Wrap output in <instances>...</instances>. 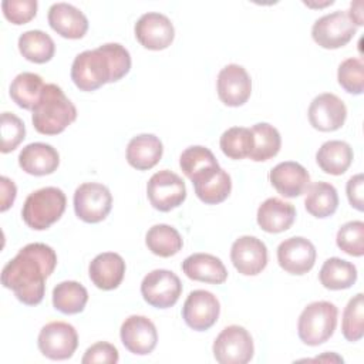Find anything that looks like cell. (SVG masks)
<instances>
[{
  "label": "cell",
  "instance_id": "7a4b0ae2",
  "mask_svg": "<svg viewBox=\"0 0 364 364\" xmlns=\"http://www.w3.org/2000/svg\"><path fill=\"white\" fill-rule=\"evenodd\" d=\"M129 70V51L119 43H107L75 55L71 80L81 91H94L107 82L121 80Z\"/></svg>",
  "mask_w": 364,
  "mask_h": 364
},
{
  "label": "cell",
  "instance_id": "d6a6232c",
  "mask_svg": "<svg viewBox=\"0 0 364 364\" xmlns=\"http://www.w3.org/2000/svg\"><path fill=\"white\" fill-rule=\"evenodd\" d=\"M250 131L253 135V149L249 158L252 161L263 162L279 154L282 146V136L273 125L267 122H259L255 124Z\"/></svg>",
  "mask_w": 364,
  "mask_h": 364
},
{
  "label": "cell",
  "instance_id": "5b68a950",
  "mask_svg": "<svg viewBox=\"0 0 364 364\" xmlns=\"http://www.w3.org/2000/svg\"><path fill=\"white\" fill-rule=\"evenodd\" d=\"M337 314V307L330 301L321 300L307 304L297 321L300 340L311 347L326 343L336 330Z\"/></svg>",
  "mask_w": 364,
  "mask_h": 364
},
{
  "label": "cell",
  "instance_id": "2e32d148",
  "mask_svg": "<svg viewBox=\"0 0 364 364\" xmlns=\"http://www.w3.org/2000/svg\"><path fill=\"white\" fill-rule=\"evenodd\" d=\"M277 262L290 274H304L314 266L316 247L309 239L301 236L284 239L277 247Z\"/></svg>",
  "mask_w": 364,
  "mask_h": 364
},
{
  "label": "cell",
  "instance_id": "6da1fadb",
  "mask_svg": "<svg viewBox=\"0 0 364 364\" xmlns=\"http://www.w3.org/2000/svg\"><path fill=\"white\" fill-rule=\"evenodd\" d=\"M57 266L54 249L46 243H28L6 263L1 270V284L10 289L18 301L27 306L38 304L46 291V279Z\"/></svg>",
  "mask_w": 364,
  "mask_h": 364
},
{
  "label": "cell",
  "instance_id": "d4e9b609",
  "mask_svg": "<svg viewBox=\"0 0 364 364\" xmlns=\"http://www.w3.org/2000/svg\"><path fill=\"white\" fill-rule=\"evenodd\" d=\"M183 273L196 282L222 284L228 279V270L222 260L209 253H193L182 262Z\"/></svg>",
  "mask_w": 364,
  "mask_h": 364
},
{
  "label": "cell",
  "instance_id": "9c48e42d",
  "mask_svg": "<svg viewBox=\"0 0 364 364\" xmlns=\"http://www.w3.org/2000/svg\"><path fill=\"white\" fill-rule=\"evenodd\" d=\"M357 26L346 11L337 10L317 18L311 27L313 40L323 48L334 50L346 46L355 34Z\"/></svg>",
  "mask_w": 364,
  "mask_h": 364
},
{
  "label": "cell",
  "instance_id": "1f68e13d",
  "mask_svg": "<svg viewBox=\"0 0 364 364\" xmlns=\"http://www.w3.org/2000/svg\"><path fill=\"white\" fill-rule=\"evenodd\" d=\"M88 301L87 289L74 280L58 283L53 289V306L64 314L81 313Z\"/></svg>",
  "mask_w": 364,
  "mask_h": 364
},
{
  "label": "cell",
  "instance_id": "3957f363",
  "mask_svg": "<svg viewBox=\"0 0 364 364\" xmlns=\"http://www.w3.org/2000/svg\"><path fill=\"white\" fill-rule=\"evenodd\" d=\"M77 118V108L57 84H46L41 97L33 108L31 121L37 132L57 135Z\"/></svg>",
  "mask_w": 364,
  "mask_h": 364
},
{
  "label": "cell",
  "instance_id": "74e56055",
  "mask_svg": "<svg viewBox=\"0 0 364 364\" xmlns=\"http://www.w3.org/2000/svg\"><path fill=\"white\" fill-rule=\"evenodd\" d=\"M336 242L344 253L361 257L364 255V223L361 220L344 223L337 232Z\"/></svg>",
  "mask_w": 364,
  "mask_h": 364
},
{
  "label": "cell",
  "instance_id": "4316f807",
  "mask_svg": "<svg viewBox=\"0 0 364 364\" xmlns=\"http://www.w3.org/2000/svg\"><path fill=\"white\" fill-rule=\"evenodd\" d=\"M353 156V148L347 142L333 139L324 142L318 148L316 154V161L323 172L337 176L343 175L350 168Z\"/></svg>",
  "mask_w": 364,
  "mask_h": 364
},
{
  "label": "cell",
  "instance_id": "7c38bea8",
  "mask_svg": "<svg viewBox=\"0 0 364 364\" xmlns=\"http://www.w3.org/2000/svg\"><path fill=\"white\" fill-rule=\"evenodd\" d=\"M219 313L220 304L216 296L200 289L191 291L182 307V317L185 323L196 331L210 328L218 321Z\"/></svg>",
  "mask_w": 364,
  "mask_h": 364
},
{
  "label": "cell",
  "instance_id": "cb8c5ba5",
  "mask_svg": "<svg viewBox=\"0 0 364 364\" xmlns=\"http://www.w3.org/2000/svg\"><path fill=\"white\" fill-rule=\"evenodd\" d=\"M257 225L267 233H280L287 230L294 219L296 209L291 203L279 198L266 199L257 209Z\"/></svg>",
  "mask_w": 364,
  "mask_h": 364
},
{
  "label": "cell",
  "instance_id": "e575fe53",
  "mask_svg": "<svg viewBox=\"0 0 364 364\" xmlns=\"http://www.w3.org/2000/svg\"><path fill=\"white\" fill-rule=\"evenodd\" d=\"M219 145L222 152L230 159L249 158L253 149L252 131L245 127H232L222 134Z\"/></svg>",
  "mask_w": 364,
  "mask_h": 364
},
{
  "label": "cell",
  "instance_id": "484cf974",
  "mask_svg": "<svg viewBox=\"0 0 364 364\" xmlns=\"http://www.w3.org/2000/svg\"><path fill=\"white\" fill-rule=\"evenodd\" d=\"M162 152L164 146L158 136L154 134H139L131 138L127 145V161L132 168L146 171L159 162Z\"/></svg>",
  "mask_w": 364,
  "mask_h": 364
},
{
  "label": "cell",
  "instance_id": "44dd1931",
  "mask_svg": "<svg viewBox=\"0 0 364 364\" xmlns=\"http://www.w3.org/2000/svg\"><path fill=\"white\" fill-rule=\"evenodd\" d=\"M47 18L50 27L64 38H81L88 30V18L85 14L70 3L60 1L51 4Z\"/></svg>",
  "mask_w": 364,
  "mask_h": 364
},
{
  "label": "cell",
  "instance_id": "60d3db41",
  "mask_svg": "<svg viewBox=\"0 0 364 364\" xmlns=\"http://www.w3.org/2000/svg\"><path fill=\"white\" fill-rule=\"evenodd\" d=\"M1 10L4 17L10 23L20 26L34 18L37 13V1L36 0H3Z\"/></svg>",
  "mask_w": 364,
  "mask_h": 364
},
{
  "label": "cell",
  "instance_id": "d6986e66",
  "mask_svg": "<svg viewBox=\"0 0 364 364\" xmlns=\"http://www.w3.org/2000/svg\"><path fill=\"white\" fill-rule=\"evenodd\" d=\"M196 196L208 205L223 202L232 189V179L229 173L219 165L206 168L191 178Z\"/></svg>",
  "mask_w": 364,
  "mask_h": 364
},
{
  "label": "cell",
  "instance_id": "83f0119b",
  "mask_svg": "<svg viewBox=\"0 0 364 364\" xmlns=\"http://www.w3.org/2000/svg\"><path fill=\"white\" fill-rule=\"evenodd\" d=\"M306 210L314 218H328L338 206L337 189L328 182H314L309 185L306 199Z\"/></svg>",
  "mask_w": 364,
  "mask_h": 364
},
{
  "label": "cell",
  "instance_id": "277c9868",
  "mask_svg": "<svg viewBox=\"0 0 364 364\" xmlns=\"http://www.w3.org/2000/svg\"><path fill=\"white\" fill-rule=\"evenodd\" d=\"M65 193L55 186H46L31 192L23 205L21 216L27 226L34 230L48 229L64 213Z\"/></svg>",
  "mask_w": 364,
  "mask_h": 364
},
{
  "label": "cell",
  "instance_id": "ba28073f",
  "mask_svg": "<svg viewBox=\"0 0 364 364\" xmlns=\"http://www.w3.org/2000/svg\"><path fill=\"white\" fill-rule=\"evenodd\" d=\"M146 195L156 210L169 212L182 205L186 198V186L179 175L169 169H162L149 178Z\"/></svg>",
  "mask_w": 364,
  "mask_h": 364
},
{
  "label": "cell",
  "instance_id": "f546056e",
  "mask_svg": "<svg viewBox=\"0 0 364 364\" xmlns=\"http://www.w3.org/2000/svg\"><path fill=\"white\" fill-rule=\"evenodd\" d=\"M18 51L36 64H44L54 57L55 44L53 38L41 30H28L18 37Z\"/></svg>",
  "mask_w": 364,
  "mask_h": 364
},
{
  "label": "cell",
  "instance_id": "ab89813d",
  "mask_svg": "<svg viewBox=\"0 0 364 364\" xmlns=\"http://www.w3.org/2000/svg\"><path fill=\"white\" fill-rule=\"evenodd\" d=\"M1 152L7 154L14 151L26 138L24 122L13 112L1 114Z\"/></svg>",
  "mask_w": 364,
  "mask_h": 364
},
{
  "label": "cell",
  "instance_id": "7bdbcfd3",
  "mask_svg": "<svg viewBox=\"0 0 364 364\" xmlns=\"http://www.w3.org/2000/svg\"><path fill=\"white\" fill-rule=\"evenodd\" d=\"M363 186H364V178L363 173H357L351 176L347 182V198L353 208L357 210L364 209V196H363Z\"/></svg>",
  "mask_w": 364,
  "mask_h": 364
},
{
  "label": "cell",
  "instance_id": "52a82bcc",
  "mask_svg": "<svg viewBox=\"0 0 364 364\" xmlns=\"http://www.w3.org/2000/svg\"><path fill=\"white\" fill-rule=\"evenodd\" d=\"M112 208V195L109 189L97 182L81 183L74 192L75 215L87 223L104 220Z\"/></svg>",
  "mask_w": 364,
  "mask_h": 364
},
{
  "label": "cell",
  "instance_id": "8d00e7d4",
  "mask_svg": "<svg viewBox=\"0 0 364 364\" xmlns=\"http://www.w3.org/2000/svg\"><path fill=\"white\" fill-rule=\"evenodd\" d=\"M219 165L213 152L202 145H193L186 148L179 158V166L182 172L191 179L200 171Z\"/></svg>",
  "mask_w": 364,
  "mask_h": 364
},
{
  "label": "cell",
  "instance_id": "7402d4cb",
  "mask_svg": "<svg viewBox=\"0 0 364 364\" xmlns=\"http://www.w3.org/2000/svg\"><path fill=\"white\" fill-rule=\"evenodd\" d=\"M88 274L91 282L101 290L117 289L125 274L124 259L114 252H104L97 255L90 266Z\"/></svg>",
  "mask_w": 364,
  "mask_h": 364
},
{
  "label": "cell",
  "instance_id": "b9f144b4",
  "mask_svg": "<svg viewBox=\"0 0 364 364\" xmlns=\"http://www.w3.org/2000/svg\"><path fill=\"white\" fill-rule=\"evenodd\" d=\"M119 355L115 346L107 341H98L88 347L81 358L82 364H115Z\"/></svg>",
  "mask_w": 364,
  "mask_h": 364
},
{
  "label": "cell",
  "instance_id": "603a6c76",
  "mask_svg": "<svg viewBox=\"0 0 364 364\" xmlns=\"http://www.w3.org/2000/svg\"><path fill=\"white\" fill-rule=\"evenodd\" d=\"M58 164L60 155L57 149L44 142H31L18 154V165L28 175H50L58 168Z\"/></svg>",
  "mask_w": 364,
  "mask_h": 364
},
{
  "label": "cell",
  "instance_id": "f6af8a7d",
  "mask_svg": "<svg viewBox=\"0 0 364 364\" xmlns=\"http://www.w3.org/2000/svg\"><path fill=\"white\" fill-rule=\"evenodd\" d=\"M361 10H363V3L357 1V3H351L350 11L347 13L355 26H363V11Z\"/></svg>",
  "mask_w": 364,
  "mask_h": 364
},
{
  "label": "cell",
  "instance_id": "8fae6325",
  "mask_svg": "<svg viewBox=\"0 0 364 364\" xmlns=\"http://www.w3.org/2000/svg\"><path fill=\"white\" fill-rule=\"evenodd\" d=\"M38 350L50 360H67L78 347L77 330L65 321L47 323L38 333Z\"/></svg>",
  "mask_w": 364,
  "mask_h": 364
},
{
  "label": "cell",
  "instance_id": "ffe728a7",
  "mask_svg": "<svg viewBox=\"0 0 364 364\" xmlns=\"http://www.w3.org/2000/svg\"><path fill=\"white\" fill-rule=\"evenodd\" d=\"M270 183L284 198L303 195L310 185L307 169L294 161H284L272 168L269 173Z\"/></svg>",
  "mask_w": 364,
  "mask_h": 364
},
{
  "label": "cell",
  "instance_id": "4dcf8cb0",
  "mask_svg": "<svg viewBox=\"0 0 364 364\" xmlns=\"http://www.w3.org/2000/svg\"><path fill=\"white\" fill-rule=\"evenodd\" d=\"M46 84L36 73H20L10 84L11 100L24 109H33L38 102Z\"/></svg>",
  "mask_w": 364,
  "mask_h": 364
},
{
  "label": "cell",
  "instance_id": "5bb4252c",
  "mask_svg": "<svg viewBox=\"0 0 364 364\" xmlns=\"http://www.w3.org/2000/svg\"><path fill=\"white\" fill-rule=\"evenodd\" d=\"M119 337L124 347L136 355H146L154 351L158 343L155 324L145 316H129L124 320Z\"/></svg>",
  "mask_w": 364,
  "mask_h": 364
},
{
  "label": "cell",
  "instance_id": "f35d334b",
  "mask_svg": "<svg viewBox=\"0 0 364 364\" xmlns=\"http://www.w3.org/2000/svg\"><path fill=\"white\" fill-rule=\"evenodd\" d=\"M338 84L350 94L360 95L364 91V63L361 58H347L338 65Z\"/></svg>",
  "mask_w": 364,
  "mask_h": 364
},
{
  "label": "cell",
  "instance_id": "4fadbf2b",
  "mask_svg": "<svg viewBox=\"0 0 364 364\" xmlns=\"http://www.w3.org/2000/svg\"><path fill=\"white\" fill-rule=\"evenodd\" d=\"M135 38L148 50H164L173 41L175 28L171 20L156 11L142 14L134 27Z\"/></svg>",
  "mask_w": 364,
  "mask_h": 364
},
{
  "label": "cell",
  "instance_id": "f1b7e54d",
  "mask_svg": "<svg viewBox=\"0 0 364 364\" xmlns=\"http://www.w3.org/2000/svg\"><path fill=\"white\" fill-rule=\"evenodd\" d=\"M318 279L328 290L348 289L357 280V269L351 262L340 257H330L323 263Z\"/></svg>",
  "mask_w": 364,
  "mask_h": 364
},
{
  "label": "cell",
  "instance_id": "ee69618b",
  "mask_svg": "<svg viewBox=\"0 0 364 364\" xmlns=\"http://www.w3.org/2000/svg\"><path fill=\"white\" fill-rule=\"evenodd\" d=\"M0 182H1V206H0V210L4 212L13 205V202L16 199L17 189H16L14 182L10 181L7 176H1Z\"/></svg>",
  "mask_w": 364,
  "mask_h": 364
},
{
  "label": "cell",
  "instance_id": "d590c367",
  "mask_svg": "<svg viewBox=\"0 0 364 364\" xmlns=\"http://www.w3.org/2000/svg\"><path fill=\"white\" fill-rule=\"evenodd\" d=\"M341 331L347 341H358L364 336V297L363 293L351 297L343 311Z\"/></svg>",
  "mask_w": 364,
  "mask_h": 364
},
{
  "label": "cell",
  "instance_id": "8992f818",
  "mask_svg": "<svg viewBox=\"0 0 364 364\" xmlns=\"http://www.w3.org/2000/svg\"><path fill=\"white\" fill-rule=\"evenodd\" d=\"M212 350L215 360L220 364H246L253 358L255 346L249 331L233 324L218 334Z\"/></svg>",
  "mask_w": 364,
  "mask_h": 364
},
{
  "label": "cell",
  "instance_id": "30bf717a",
  "mask_svg": "<svg viewBox=\"0 0 364 364\" xmlns=\"http://www.w3.org/2000/svg\"><path fill=\"white\" fill-rule=\"evenodd\" d=\"M182 293L179 277L166 269H155L149 272L141 283V294L144 300L156 309L172 307Z\"/></svg>",
  "mask_w": 364,
  "mask_h": 364
},
{
  "label": "cell",
  "instance_id": "ac0fdd59",
  "mask_svg": "<svg viewBox=\"0 0 364 364\" xmlns=\"http://www.w3.org/2000/svg\"><path fill=\"white\" fill-rule=\"evenodd\" d=\"M230 260L240 274L256 276L267 264V247L255 236H240L232 245Z\"/></svg>",
  "mask_w": 364,
  "mask_h": 364
},
{
  "label": "cell",
  "instance_id": "9a60e30c",
  "mask_svg": "<svg viewBox=\"0 0 364 364\" xmlns=\"http://www.w3.org/2000/svg\"><path fill=\"white\" fill-rule=\"evenodd\" d=\"M309 121L313 128L331 132L340 129L347 118V108L341 98L331 92H323L310 102Z\"/></svg>",
  "mask_w": 364,
  "mask_h": 364
},
{
  "label": "cell",
  "instance_id": "e0dca14e",
  "mask_svg": "<svg viewBox=\"0 0 364 364\" xmlns=\"http://www.w3.org/2000/svg\"><path fill=\"white\" fill-rule=\"evenodd\" d=\"M252 92V80L239 64H228L218 74V95L228 107L243 105Z\"/></svg>",
  "mask_w": 364,
  "mask_h": 364
},
{
  "label": "cell",
  "instance_id": "836d02e7",
  "mask_svg": "<svg viewBox=\"0 0 364 364\" xmlns=\"http://www.w3.org/2000/svg\"><path fill=\"white\" fill-rule=\"evenodd\" d=\"M145 243L148 249L161 257H171L182 249V237L179 232L165 223L154 225L145 236Z\"/></svg>",
  "mask_w": 364,
  "mask_h": 364
}]
</instances>
